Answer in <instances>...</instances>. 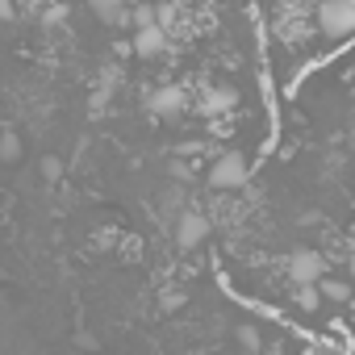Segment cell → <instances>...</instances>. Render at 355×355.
<instances>
[{"instance_id":"obj_6","label":"cell","mask_w":355,"mask_h":355,"mask_svg":"<svg viewBox=\"0 0 355 355\" xmlns=\"http://www.w3.org/2000/svg\"><path fill=\"white\" fill-rule=\"evenodd\" d=\"M134 55L138 59H155V55H163V46H167V34H163V26L159 21H150V26H134Z\"/></svg>"},{"instance_id":"obj_12","label":"cell","mask_w":355,"mask_h":355,"mask_svg":"<svg viewBox=\"0 0 355 355\" xmlns=\"http://www.w3.org/2000/svg\"><path fill=\"white\" fill-rule=\"evenodd\" d=\"M0 159H5V163L21 159V134H0Z\"/></svg>"},{"instance_id":"obj_11","label":"cell","mask_w":355,"mask_h":355,"mask_svg":"<svg viewBox=\"0 0 355 355\" xmlns=\"http://www.w3.org/2000/svg\"><path fill=\"white\" fill-rule=\"evenodd\" d=\"M322 297L334 301V305H343V301H351V288H347L343 280H326V276H322Z\"/></svg>"},{"instance_id":"obj_3","label":"cell","mask_w":355,"mask_h":355,"mask_svg":"<svg viewBox=\"0 0 355 355\" xmlns=\"http://www.w3.org/2000/svg\"><path fill=\"white\" fill-rule=\"evenodd\" d=\"M284 272H288L293 284H322V276H326V259H322L318 251H309V247H297V251H288Z\"/></svg>"},{"instance_id":"obj_1","label":"cell","mask_w":355,"mask_h":355,"mask_svg":"<svg viewBox=\"0 0 355 355\" xmlns=\"http://www.w3.org/2000/svg\"><path fill=\"white\" fill-rule=\"evenodd\" d=\"M313 21H318L322 38H330V42L355 38V0H322Z\"/></svg>"},{"instance_id":"obj_9","label":"cell","mask_w":355,"mask_h":355,"mask_svg":"<svg viewBox=\"0 0 355 355\" xmlns=\"http://www.w3.org/2000/svg\"><path fill=\"white\" fill-rule=\"evenodd\" d=\"M322 301H326V297H322V288H318V284H297V305H301L305 313H313Z\"/></svg>"},{"instance_id":"obj_19","label":"cell","mask_w":355,"mask_h":355,"mask_svg":"<svg viewBox=\"0 0 355 355\" xmlns=\"http://www.w3.org/2000/svg\"><path fill=\"white\" fill-rule=\"evenodd\" d=\"M347 268H351V280H355V251H351V259H347Z\"/></svg>"},{"instance_id":"obj_14","label":"cell","mask_w":355,"mask_h":355,"mask_svg":"<svg viewBox=\"0 0 355 355\" xmlns=\"http://www.w3.org/2000/svg\"><path fill=\"white\" fill-rule=\"evenodd\" d=\"M150 21H159V13H155L150 5H138V9L130 13V26H150Z\"/></svg>"},{"instance_id":"obj_13","label":"cell","mask_w":355,"mask_h":355,"mask_svg":"<svg viewBox=\"0 0 355 355\" xmlns=\"http://www.w3.org/2000/svg\"><path fill=\"white\" fill-rule=\"evenodd\" d=\"M67 21V5H46L42 9V26L51 30V26H63Z\"/></svg>"},{"instance_id":"obj_2","label":"cell","mask_w":355,"mask_h":355,"mask_svg":"<svg viewBox=\"0 0 355 355\" xmlns=\"http://www.w3.org/2000/svg\"><path fill=\"white\" fill-rule=\"evenodd\" d=\"M209 189H218V193H234V189H243L247 180H251V163H247V155H239V150H222L214 163H209Z\"/></svg>"},{"instance_id":"obj_18","label":"cell","mask_w":355,"mask_h":355,"mask_svg":"<svg viewBox=\"0 0 355 355\" xmlns=\"http://www.w3.org/2000/svg\"><path fill=\"white\" fill-rule=\"evenodd\" d=\"M0 21H13V0H0Z\"/></svg>"},{"instance_id":"obj_7","label":"cell","mask_w":355,"mask_h":355,"mask_svg":"<svg viewBox=\"0 0 355 355\" xmlns=\"http://www.w3.org/2000/svg\"><path fill=\"white\" fill-rule=\"evenodd\" d=\"M230 109H239V88H230V84L205 88V96H201V113L205 117H226Z\"/></svg>"},{"instance_id":"obj_17","label":"cell","mask_w":355,"mask_h":355,"mask_svg":"<svg viewBox=\"0 0 355 355\" xmlns=\"http://www.w3.org/2000/svg\"><path fill=\"white\" fill-rule=\"evenodd\" d=\"M159 305H163V309H180V305H184V293H163Z\"/></svg>"},{"instance_id":"obj_8","label":"cell","mask_w":355,"mask_h":355,"mask_svg":"<svg viewBox=\"0 0 355 355\" xmlns=\"http://www.w3.org/2000/svg\"><path fill=\"white\" fill-rule=\"evenodd\" d=\"M88 9H92L101 21H109V26H121V21H130L125 0H88Z\"/></svg>"},{"instance_id":"obj_16","label":"cell","mask_w":355,"mask_h":355,"mask_svg":"<svg viewBox=\"0 0 355 355\" xmlns=\"http://www.w3.org/2000/svg\"><path fill=\"white\" fill-rule=\"evenodd\" d=\"M167 171H171V180H189V175H193V167H189L184 159H171V163H167Z\"/></svg>"},{"instance_id":"obj_10","label":"cell","mask_w":355,"mask_h":355,"mask_svg":"<svg viewBox=\"0 0 355 355\" xmlns=\"http://www.w3.org/2000/svg\"><path fill=\"white\" fill-rule=\"evenodd\" d=\"M234 343H239L243 351H259V347H263V334H259L255 326H247V322H243V326L234 330Z\"/></svg>"},{"instance_id":"obj_15","label":"cell","mask_w":355,"mask_h":355,"mask_svg":"<svg viewBox=\"0 0 355 355\" xmlns=\"http://www.w3.org/2000/svg\"><path fill=\"white\" fill-rule=\"evenodd\" d=\"M59 175H63V159L46 155V159H42V180H59Z\"/></svg>"},{"instance_id":"obj_5","label":"cell","mask_w":355,"mask_h":355,"mask_svg":"<svg viewBox=\"0 0 355 355\" xmlns=\"http://www.w3.org/2000/svg\"><path fill=\"white\" fill-rule=\"evenodd\" d=\"M209 239V218L205 214H180L175 218V247H184V251H197L201 243Z\"/></svg>"},{"instance_id":"obj_4","label":"cell","mask_w":355,"mask_h":355,"mask_svg":"<svg viewBox=\"0 0 355 355\" xmlns=\"http://www.w3.org/2000/svg\"><path fill=\"white\" fill-rule=\"evenodd\" d=\"M189 109V92L180 84H159L150 96H146V113L150 117H180Z\"/></svg>"},{"instance_id":"obj_20","label":"cell","mask_w":355,"mask_h":355,"mask_svg":"<svg viewBox=\"0 0 355 355\" xmlns=\"http://www.w3.org/2000/svg\"><path fill=\"white\" fill-rule=\"evenodd\" d=\"M351 322H355V297H351Z\"/></svg>"}]
</instances>
